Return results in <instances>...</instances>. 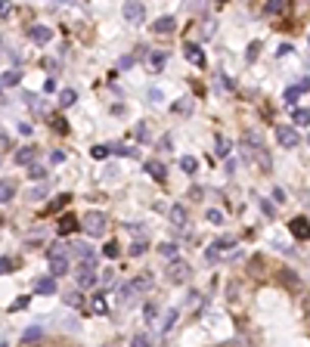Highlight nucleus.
Here are the masks:
<instances>
[{"label":"nucleus","instance_id":"37","mask_svg":"<svg viewBox=\"0 0 310 347\" xmlns=\"http://www.w3.org/2000/svg\"><path fill=\"white\" fill-rule=\"evenodd\" d=\"M53 130H59V134H68V124H65L62 118H53Z\"/></svg>","mask_w":310,"mask_h":347},{"label":"nucleus","instance_id":"45","mask_svg":"<svg viewBox=\"0 0 310 347\" xmlns=\"http://www.w3.org/2000/svg\"><path fill=\"white\" fill-rule=\"evenodd\" d=\"M62 158H65V152H62V149H56V152H53V155H50V162H53V165H59Z\"/></svg>","mask_w":310,"mask_h":347},{"label":"nucleus","instance_id":"24","mask_svg":"<svg viewBox=\"0 0 310 347\" xmlns=\"http://www.w3.org/2000/svg\"><path fill=\"white\" fill-rule=\"evenodd\" d=\"M41 335H44V332H41V326H34V329H28V332L22 335V341H25V344H31V341H41Z\"/></svg>","mask_w":310,"mask_h":347},{"label":"nucleus","instance_id":"14","mask_svg":"<svg viewBox=\"0 0 310 347\" xmlns=\"http://www.w3.org/2000/svg\"><path fill=\"white\" fill-rule=\"evenodd\" d=\"M168 214H171L174 226H183V223H186V208H183L180 202H177V205H171V211H168Z\"/></svg>","mask_w":310,"mask_h":347},{"label":"nucleus","instance_id":"26","mask_svg":"<svg viewBox=\"0 0 310 347\" xmlns=\"http://www.w3.org/2000/svg\"><path fill=\"white\" fill-rule=\"evenodd\" d=\"M159 251H162V257H168V260H177V245H171V242H168V245H162Z\"/></svg>","mask_w":310,"mask_h":347},{"label":"nucleus","instance_id":"2","mask_svg":"<svg viewBox=\"0 0 310 347\" xmlns=\"http://www.w3.org/2000/svg\"><path fill=\"white\" fill-rule=\"evenodd\" d=\"M47 260H50V276H53V279H59V276H65V273H68V257L62 254V248H59V245L47 251Z\"/></svg>","mask_w":310,"mask_h":347},{"label":"nucleus","instance_id":"9","mask_svg":"<svg viewBox=\"0 0 310 347\" xmlns=\"http://www.w3.org/2000/svg\"><path fill=\"white\" fill-rule=\"evenodd\" d=\"M13 196H16V183L13 180H0V205L13 202Z\"/></svg>","mask_w":310,"mask_h":347},{"label":"nucleus","instance_id":"4","mask_svg":"<svg viewBox=\"0 0 310 347\" xmlns=\"http://www.w3.org/2000/svg\"><path fill=\"white\" fill-rule=\"evenodd\" d=\"M168 276H171L174 282H183V279L189 276V263H186V260H180V257H177V260H171V270H168Z\"/></svg>","mask_w":310,"mask_h":347},{"label":"nucleus","instance_id":"34","mask_svg":"<svg viewBox=\"0 0 310 347\" xmlns=\"http://www.w3.org/2000/svg\"><path fill=\"white\" fill-rule=\"evenodd\" d=\"M202 196H205V189H202V186H192V189H189V199H192V202H199Z\"/></svg>","mask_w":310,"mask_h":347},{"label":"nucleus","instance_id":"31","mask_svg":"<svg viewBox=\"0 0 310 347\" xmlns=\"http://www.w3.org/2000/svg\"><path fill=\"white\" fill-rule=\"evenodd\" d=\"M174 323H177V310H168V313H165V326H162V329L168 332V329H171Z\"/></svg>","mask_w":310,"mask_h":347},{"label":"nucleus","instance_id":"15","mask_svg":"<svg viewBox=\"0 0 310 347\" xmlns=\"http://www.w3.org/2000/svg\"><path fill=\"white\" fill-rule=\"evenodd\" d=\"M165 62H168V53H165V50L149 56V68H152V71H162V68H165Z\"/></svg>","mask_w":310,"mask_h":347},{"label":"nucleus","instance_id":"47","mask_svg":"<svg viewBox=\"0 0 310 347\" xmlns=\"http://www.w3.org/2000/svg\"><path fill=\"white\" fill-rule=\"evenodd\" d=\"M25 307H28V298H19V301L13 304V310H25Z\"/></svg>","mask_w":310,"mask_h":347},{"label":"nucleus","instance_id":"16","mask_svg":"<svg viewBox=\"0 0 310 347\" xmlns=\"http://www.w3.org/2000/svg\"><path fill=\"white\" fill-rule=\"evenodd\" d=\"M292 118H295L298 127H307V124H310V109H295V112H292Z\"/></svg>","mask_w":310,"mask_h":347},{"label":"nucleus","instance_id":"25","mask_svg":"<svg viewBox=\"0 0 310 347\" xmlns=\"http://www.w3.org/2000/svg\"><path fill=\"white\" fill-rule=\"evenodd\" d=\"M146 248H149V245H146V239H137V242L131 245V254H134V257H140V254H146Z\"/></svg>","mask_w":310,"mask_h":347},{"label":"nucleus","instance_id":"5","mask_svg":"<svg viewBox=\"0 0 310 347\" xmlns=\"http://www.w3.org/2000/svg\"><path fill=\"white\" fill-rule=\"evenodd\" d=\"M152 31H155V34H174V31H177V22H174V16H162V19H155Z\"/></svg>","mask_w":310,"mask_h":347},{"label":"nucleus","instance_id":"41","mask_svg":"<svg viewBox=\"0 0 310 347\" xmlns=\"http://www.w3.org/2000/svg\"><path fill=\"white\" fill-rule=\"evenodd\" d=\"M137 140L143 143V140H149V130H146V124H137Z\"/></svg>","mask_w":310,"mask_h":347},{"label":"nucleus","instance_id":"3","mask_svg":"<svg viewBox=\"0 0 310 347\" xmlns=\"http://www.w3.org/2000/svg\"><path fill=\"white\" fill-rule=\"evenodd\" d=\"M276 140H279L282 146H289V149L301 143V137H298V130H295V127H289V124H286V127H276Z\"/></svg>","mask_w":310,"mask_h":347},{"label":"nucleus","instance_id":"39","mask_svg":"<svg viewBox=\"0 0 310 347\" xmlns=\"http://www.w3.org/2000/svg\"><path fill=\"white\" fill-rule=\"evenodd\" d=\"M131 347H149V338H146V335H137V338L131 341Z\"/></svg>","mask_w":310,"mask_h":347},{"label":"nucleus","instance_id":"18","mask_svg":"<svg viewBox=\"0 0 310 347\" xmlns=\"http://www.w3.org/2000/svg\"><path fill=\"white\" fill-rule=\"evenodd\" d=\"M186 56L196 62V65H205V56H202V50H199L196 44H186Z\"/></svg>","mask_w":310,"mask_h":347},{"label":"nucleus","instance_id":"38","mask_svg":"<svg viewBox=\"0 0 310 347\" xmlns=\"http://www.w3.org/2000/svg\"><path fill=\"white\" fill-rule=\"evenodd\" d=\"M68 202H71V196H59V199L50 205V211H56V208H62V205H68Z\"/></svg>","mask_w":310,"mask_h":347},{"label":"nucleus","instance_id":"32","mask_svg":"<svg viewBox=\"0 0 310 347\" xmlns=\"http://www.w3.org/2000/svg\"><path fill=\"white\" fill-rule=\"evenodd\" d=\"M282 282H289V285H295V288H298V276L292 273V270H282Z\"/></svg>","mask_w":310,"mask_h":347},{"label":"nucleus","instance_id":"36","mask_svg":"<svg viewBox=\"0 0 310 347\" xmlns=\"http://www.w3.org/2000/svg\"><path fill=\"white\" fill-rule=\"evenodd\" d=\"M298 96H301V90H298V87H289V90H286V102H295Z\"/></svg>","mask_w":310,"mask_h":347},{"label":"nucleus","instance_id":"42","mask_svg":"<svg viewBox=\"0 0 310 347\" xmlns=\"http://www.w3.org/2000/svg\"><path fill=\"white\" fill-rule=\"evenodd\" d=\"M261 211H264L267 217H273V214H276V211H273V205H270V202H264V199H261Z\"/></svg>","mask_w":310,"mask_h":347},{"label":"nucleus","instance_id":"49","mask_svg":"<svg viewBox=\"0 0 310 347\" xmlns=\"http://www.w3.org/2000/svg\"><path fill=\"white\" fill-rule=\"evenodd\" d=\"M298 90H301V93H304V90H310V78H304V81L298 84Z\"/></svg>","mask_w":310,"mask_h":347},{"label":"nucleus","instance_id":"19","mask_svg":"<svg viewBox=\"0 0 310 347\" xmlns=\"http://www.w3.org/2000/svg\"><path fill=\"white\" fill-rule=\"evenodd\" d=\"M22 81V71L16 68V71H7L4 74V78H0V84H4V87H13V84H19Z\"/></svg>","mask_w":310,"mask_h":347},{"label":"nucleus","instance_id":"8","mask_svg":"<svg viewBox=\"0 0 310 347\" xmlns=\"http://www.w3.org/2000/svg\"><path fill=\"white\" fill-rule=\"evenodd\" d=\"M28 34H31V41H34V44H50V37H53V31H50L47 25H34Z\"/></svg>","mask_w":310,"mask_h":347},{"label":"nucleus","instance_id":"51","mask_svg":"<svg viewBox=\"0 0 310 347\" xmlns=\"http://www.w3.org/2000/svg\"><path fill=\"white\" fill-rule=\"evenodd\" d=\"M0 347H10V344H7V341H0Z\"/></svg>","mask_w":310,"mask_h":347},{"label":"nucleus","instance_id":"21","mask_svg":"<svg viewBox=\"0 0 310 347\" xmlns=\"http://www.w3.org/2000/svg\"><path fill=\"white\" fill-rule=\"evenodd\" d=\"M74 223H77V220H74L71 214H68V217H62V220H59V236H65V233H71V229H74Z\"/></svg>","mask_w":310,"mask_h":347},{"label":"nucleus","instance_id":"20","mask_svg":"<svg viewBox=\"0 0 310 347\" xmlns=\"http://www.w3.org/2000/svg\"><path fill=\"white\" fill-rule=\"evenodd\" d=\"M74 99H77V93H74L71 87H65V90L59 93V105H62V109H65V105H74Z\"/></svg>","mask_w":310,"mask_h":347},{"label":"nucleus","instance_id":"48","mask_svg":"<svg viewBox=\"0 0 310 347\" xmlns=\"http://www.w3.org/2000/svg\"><path fill=\"white\" fill-rule=\"evenodd\" d=\"M257 158H261V165H264V168H270V155H267L264 149H261V155H257Z\"/></svg>","mask_w":310,"mask_h":347},{"label":"nucleus","instance_id":"10","mask_svg":"<svg viewBox=\"0 0 310 347\" xmlns=\"http://www.w3.org/2000/svg\"><path fill=\"white\" fill-rule=\"evenodd\" d=\"M34 155H37L34 146H22V149L16 152V165H34Z\"/></svg>","mask_w":310,"mask_h":347},{"label":"nucleus","instance_id":"28","mask_svg":"<svg viewBox=\"0 0 310 347\" xmlns=\"http://www.w3.org/2000/svg\"><path fill=\"white\" fill-rule=\"evenodd\" d=\"M90 155H93V158H99V162H102V158H106V155H109V146H93V149H90Z\"/></svg>","mask_w":310,"mask_h":347},{"label":"nucleus","instance_id":"27","mask_svg":"<svg viewBox=\"0 0 310 347\" xmlns=\"http://www.w3.org/2000/svg\"><path fill=\"white\" fill-rule=\"evenodd\" d=\"M282 10H286L282 0H270V4H267V13H270V16H276V13H282Z\"/></svg>","mask_w":310,"mask_h":347},{"label":"nucleus","instance_id":"1","mask_svg":"<svg viewBox=\"0 0 310 347\" xmlns=\"http://www.w3.org/2000/svg\"><path fill=\"white\" fill-rule=\"evenodd\" d=\"M106 226H109V217L102 211H87L84 214V229L90 236H106Z\"/></svg>","mask_w":310,"mask_h":347},{"label":"nucleus","instance_id":"50","mask_svg":"<svg viewBox=\"0 0 310 347\" xmlns=\"http://www.w3.org/2000/svg\"><path fill=\"white\" fill-rule=\"evenodd\" d=\"M7 13H10V7L4 4V0H0V16H7Z\"/></svg>","mask_w":310,"mask_h":347},{"label":"nucleus","instance_id":"43","mask_svg":"<svg viewBox=\"0 0 310 347\" xmlns=\"http://www.w3.org/2000/svg\"><path fill=\"white\" fill-rule=\"evenodd\" d=\"M248 266H251V273H257V270H264V260H261V257H251Z\"/></svg>","mask_w":310,"mask_h":347},{"label":"nucleus","instance_id":"12","mask_svg":"<svg viewBox=\"0 0 310 347\" xmlns=\"http://www.w3.org/2000/svg\"><path fill=\"white\" fill-rule=\"evenodd\" d=\"M146 171H149V174H152L155 180H165V177H168L165 165H162V162H155V158H149V162H146Z\"/></svg>","mask_w":310,"mask_h":347},{"label":"nucleus","instance_id":"17","mask_svg":"<svg viewBox=\"0 0 310 347\" xmlns=\"http://www.w3.org/2000/svg\"><path fill=\"white\" fill-rule=\"evenodd\" d=\"M109 152H115V155H124V158H137V155H140L134 146H109Z\"/></svg>","mask_w":310,"mask_h":347},{"label":"nucleus","instance_id":"7","mask_svg":"<svg viewBox=\"0 0 310 347\" xmlns=\"http://www.w3.org/2000/svg\"><path fill=\"white\" fill-rule=\"evenodd\" d=\"M77 285H81V288H90V285H96V273H93V266H81V270H77Z\"/></svg>","mask_w":310,"mask_h":347},{"label":"nucleus","instance_id":"40","mask_svg":"<svg viewBox=\"0 0 310 347\" xmlns=\"http://www.w3.org/2000/svg\"><path fill=\"white\" fill-rule=\"evenodd\" d=\"M217 149H220V155H226V152H229V140H223V137H217Z\"/></svg>","mask_w":310,"mask_h":347},{"label":"nucleus","instance_id":"30","mask_svg":"<svg viewBox=\"0 0 310 347\" xmlns=\"http://www.w3.org/2000/svg\"><path fill=\"white\" fill-rule=\"evenodd\" d=\"M13 266H16V260H13V257H0V273H10Z\"/></svg>","mask_w":310,"mask_h":347},{"label":"nucleus","instance_id":"46","mask_svg":"<svg viewBox=\"0 0 310 347\" xmlns=\"http://www.w3.org/2000/svg\"><path fill=\"white\" fill-rule=\"evenodd\" d=\"M208 220H211V223H220V220H223V214H220V211H208Z\"/></svg>","mask_w":310,"mask_h":347},{"label":"nucleus","instance_id":"6","mask_svg":"<svg viewBox=\"0 0 310 347\" xmlns=\"http://www.w3.org/2000/svg\"><path fill=\"white\" fill-rule=\"evenodd\" d=\"M124 19L127 22H143V16H146V7L143 4H124Z\"/></svg>","mask_w":310,"mask_h":347},{"label":"nucleus","instance_id":"29","mask_svg":"<svg viewBox=\"0 0 310 347\" xmlns=\"http://www.w3.org/2000/svg\"><path fill=\"white\" fill-rule=\"evenodd\" d=\"M47 177V168H41V165H31V180H44Z\"/></svg>","mask_w":310,"mask_h":347},{"label":"nucleus","instance_id":"44","mask_svg":"<svg viewBox=\"0 0 310 347\" xmlns=\"http://www.w3.org/2000/svg\"><path fill=\"white\" fill-rule=\"evenodd\" d=\"M245 143H248V146H257L261 140H257V134H254V130H248V134H245Z\"/></svg>","mask_w":310,"mask_h":347},{"label":"nucleus","instance_id":"13","mask_svg":"<svg viewBox=\"0 0 310 347\" xmlns=\"http://www.w3.org/2000/svg\"><path fill=\"white\" fill-rule=\"evenodd\" d=\"M292 233H295L298 239H307V236H310V229H307V220H304V217H295V220H292Z\"/></svg>","mask_w":310,"mask_h":347},{"label":"nucleus","instance_id":"33","mask_svg":"<svg viewBox=\"0 0 310 347\" xmlns=\"http://www.w3.org/2000/svg\"><path fill=\"white\" fill-rule=\"evenodd\" d=\"M65 304H68V307H77V304H81V295H77V291H68V295H65Z\"/></svg>","mask_w":310,"mask_h":347},{"label":"nucleus","instance_id":"23","mask_svg":"<svg viewBox=\"0 0 310 347\" xmlns=\"http://www.w3.org/2000/svg\"><path fill=\"white\" fill-rule=\"evenodd\" d=\"M180 168L186 171V174H196V168H199V162L192 158V155H186V158H180Z\"/></svg>","mask_w":310,"mask_h":347},{"label":"nucleus","instance_id":"22","mask_svg":"<svg viewBox=\"0 0 310 347\" xmlns=\"http://www.w3.org/2000/svg\"><path fill=\"white\" fill-rule=\"evenodd\" d=\"M131 288H140V291H146V288H152V276L149 273H143L140 279H134V285Z\"/></svg>","mask_w":310,"mask_h":347},{"label":"nucleus","instance_id":"11","mask_svg":"<svg viewBox=\"0 0 310 347\" xmlns=\"http://www.w3.org/2000/svg\"><path fill=\"white\" fill-rule=\"evenodd\" d=\"M34 291H37V295H53V291H56V279H53V276L37 279V282H34Z\"/></svg>","mask_w":310,"mask_h":347},{"label":"nucleus","instance_id":"35","mask_svg":"<svg viewBox=\"0 0 310 347\" xmlns=\"http://www.w3.org/2000/svg\"><path fill=\"white\" fill-rule=\"evenodd\" d=\"M102 254H106V257H118V245H115V242H109V245L102 248Z\"/></svg>","mask_w":310,"mask_h":347}]
</instances>
